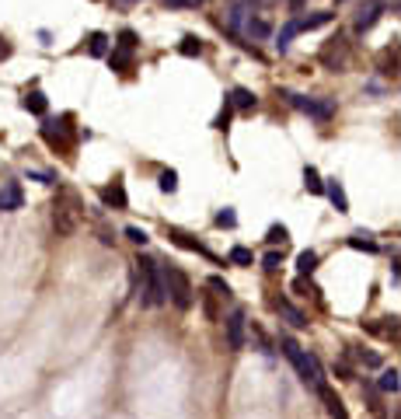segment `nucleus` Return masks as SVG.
<instances>
[{
	"label": "nucleus",
	"instance_id": "6ab92c4d",
	"mask_svg": "<svg viewBox=\"0 0 401 419\" xmlns=\"http://www.w3.org/2000/svg\"><path fill=\"white\" fill-rule=\"evenodd\" d=\"M297 269H300V273H304V276H311V273H314V269H318V251H300V255H297Z\"/></svg>",
	"mask_w": 401,
	"mask_h": 419
},
{
	"label": "nucleus",
	"instance_id": "e433bc0d",
	"mask_svg": "<svg viewBox=\"0 0 401 419\" xmlns=\"http://www.w3.org/2000/svg\"><path fill=\"white\" fill-rule=\"evenodd\" d=\"M167 7H199L202 0H164Z\"/></svg>",
	"mask_w": 401,
	"mask_h": 419
},
{
	"label": "nucleus",
	"instance_id": "72a5a7b5",
	"mask_svg": "<svg viewBox=\"0 0 401 419\" xmlns=\"http://www.w3.org/2000/svg\"><path fill=\"white\" fill-rule=\"evenodd\" d=\"M286 241V227L276 224V227H269V245H282Z\"/></svg>",
	"mask_w": 401,
	"mask_h": 419
},
{
	"label": "nucleus",
	"instance_id": "b1692460",
	"mask_svg": "<svg viewBox=\"0 0 401 419\" xmlns=\"http://www.w3.org/2000/svg\"><path fill=\"white\" fill-rule=\"evenodd\" d=\"M171 241H175V245H182V249L199 251V255H209V249H206V245H199V241H192V238H185V234H178V231H171Z\"/></svg>",
	"mask_w": 401,
	"mask_h": 419
},
{
	"label": "nucleus",
	"instance_id": "f257e3e1",
	"mask_svg": "<svg viewBox=\"0 0 401 419\" xmlns=\"http://www.w3.org/2000/svg\"><path fill=\"white\" fill-rule=\"evenodd\" d=\"M136 266H140V300H143L147 308H160V304L167 300V293H164V276H160V266L154 262V259H140Z\"/></svg>",
	"mask_w": 401,
	"mask_h": 419
},
{
	"label": "nucleus",
	"instance_id": "f03ea898",
	"mask_svg": "<svg viewBox=\"0 0 401 419\" xmlns=\"http://www.w3.org/2000/svg\"><path fill=\"white\" fill-rule=\"evenodd\" d=\"M160 276H164V293H167V300L178 308V311H189L192 308V280L178 269V266H167V269H160Z\"/></svg>",
	"mask_w": 401,
	"mask_h": 419
},
{
	"label": "nucleus",
	"instance_id": "c9c22d12",
	"mask_svg": "<svg viewBox=\"0 0 401 419\" xmlns=\"http://www.w3.org/2000/svg\"><path fill=\"white\" fill-rule=\"evenodd\" d=\"M126 238H129V241H136V245H147V231H140V227H129V231H126Z\"/></svg>",
	"mask_w": 401,
	"mask_h": 419
},
{
	"label": "nucleus",
	"instance_id": "39448f33",
	"mask_svg": "<svg viewBox=\"0 0 401 419\" xmlns=\"http://www.w3.org/2000/svg\"><path fill=\"white\" fill-rule=\"evenodd\" d=\"M318 60L328 67V70H346L349 67V42L342 39V36H335V39H328L324 45H321V53H318Z\"/></svg>",
	"mask_w": 401,
	"mask_h": 419
},
{
	"label": "nucleus",
	"instance_id": "9d476101",
	"mask_svg": "<svg viewBox=\"0 0 401 419\" xmlns=\"http://www.w3.org/2000/svg\"><path fill=\"white\" fill-rule=\"evenodd\" d=\"M42 136H45L53 147H70V119H60L56 129H53V126H42Z\"/></svg>",
	"mask_w": 401,
	"mask_h": 419
},
{
	"label": "nucleus",
	"instance_id": "dca6fc26",
	"mask_svg": "<svg viewBox=\"0 0 401 419\" xmlns=\"http://www.w3.org/2000/svg\"><path fill=\"white\" fill-rule=\"evenodd\" d=\"M227 102H231L234 109H241V112H248V109H255V105H258V98H255V94H251L248 87H234Z\"/></svg>",
	"mask_w": 401,
	"mask_h": 419
},
{
	"label": "nucleus",
	"instance_id": "f3484780",
	"mask_svg": "<svg viewBox=\"0 0 401 419\" xmlns=\"http://www.w3.org/2000/svg\"><path fill=\"white\" fill-rule=\"evenodd\" d=\"M32 116H45V109H49V102H45V94L42 91H32V94H25V102H21Z\"/></svg>",
	"mask_w": 401,
	"mask_h": 419
},
{
	"label": "nucleus",
	"instance_id": "0eeeda50",
	"mask_svg": "<svg viewBox=\"0 0 401 419\" xmlns=\"http://www.w3.org/2000/svg\"><path fill=\"white\" fill-rule=\"evenodd\" d=\"M25 207V192H21V185L18 182H7V185H0V213H14V210Z\"/></svg>",
	"mask_w": 401,
	"mask_h": 419
},
{
	"label": "nucleus",
	"instance_id": "9b49d317",
	"mask_svg": "<svg viewBox=\"0 0 401 419\" xmlns=\"http://www.w3.org/2000/svg\"><path fill=\"white\" fill-rule=\"evenodd\" d=\"M318 395L324 398V406H328V416H331V419H349L346 406H342V398H339V395H331V388H328V384H318Z\"/></svg>",
	"mask_w": 401,
	"mask_h": 419
},
{
	"label": "nucleus",
	"instance_id": "c756f323",
	"mask_svg": "<svg viewBox=\"0 0 401 419\" xmlns=\"http://www.w3.org/2000/svg\"><path fill=\"white\" fill-rule=\"evenodd\" d=\"M216 224H220V227H238V217H234V210H220V213H216Z\"/></svg>",
	"mask_w": 401,
	"mask_h": 419
},
{
	"label": "nucleus",
	"instance_id": "ddd939ff",
	"mask_svg": "<svg viewBox=\"0 0 401 419\" xmlns=\"http://www.w3.org/2000/svg\"><path fill=\"white\" fill-rule=\"evenodd\" d=\"M276 308H280V315L293 325V329H304V325H307V315H304L300 308H293L290 300H276Z\"/></svg>",
	"mask_w": 401,
	"mask_h": 419
},
{
	"label": "nucleus",
	"instance_id": "7c9ffc66",
	"mask_svg": "<svg viewBox=\"0 0 401 419\" xmlns=\"http://www.w3.org/2000/svg\"><path fill=\"white\" fill-rule=\"evenodd\" d=\"M213 297H216V293H202V311H206L209 322H216V304H213Z\"/></svg>",
	"mask_w": 401,
	"mask_h": 419
},
{
	"label": "nucleus",
	"instance_id": "5701e85b",
	"mask_svg": "<svg viewBox=\"0 0 401 419\" xmlns=\"http://www.w3.org/2000/svg\"><path fill=\"white\" fill-rule=\"evenodd\" d=\"M304 182H307V189H311V192H314V196H321V192H324V185H321V175H318V168H304Z\"/></svg>",
	"mask_w": 401,
	"mask_h": 419
},
{
	"label": "nucleus",
	"instance_id": "7ed1b4c3",
	"mask_svg": "<svg viewBox=\"0 0 401 419\" xmlns=\"http://www.w3.org/2000/svg\"><path fill=\"white\" fill-rule=\"evenodd\" d=\"M280 346H282V353L290 357V364H293V371L300 374V381H304V384H314V388H318V384H324V381H321L318 364H314V360H311V357H307V353L300 349V342H297V339H290V335H282V339H280Z\"/></svg>",
	"mask_w": 401,
	"mask_h": 419
},
{
	"label": "nucleus",
	"instance_id": "2eb2a0df",
	"mask_svg": "<svg viewBox=\"0 0 401 419\" xmlns=\"http://www.w3.org/2000/svg\"><path fill=\"white\" fill-rule=\"evenodd\" d=\"M331 11H318V14H311V18H300L297 21V32H314V28H321V25H331Z\"/></svg>",
	"mask_w": 401,
	"mask_h": 419
},
{
	"label": "nucleus",
	"instance_id": "412c9836",
	"mask_svg": "<svg viewBox=\"0 0 401 419\" xmlns=\"http://www.w3.org/2000/svg\"><path fill=\"white\" fill-rule=\"evenodd\" d=\"M227 259H231L234 266H251V262H255V255H251V249H244V245H234V249L227 251Z\"/></svg>",
	"mask_w": 401,
	"mask_h": 419
},
{
	"label": "nucleus",
	"instance_id": "6e6552de",
	"mask_svg": "<svg viewBox=\"0 0 401 419\" xmlns=\"http://www.w3.org/2000/svg\"><path fill=\"white\" fill-rule=\"evenodd\" d=\"M227 346H231V353H238L244 349V311H231V318H227Z\"/></svg>",
	"mask_w": 401,
	"mask_h": 419
},
{
	"label": "nucleus",
	"instance_id": "cd10ccee",
	"mask_svg": "<svg viewBox=\"0 0 401 419\" xmlns=\"http://www.w3.org/2000/svg\"><path fill=\"white\" fill-rule=\"evenodd\" d=\"M178 49H182L185 56H199V53H202V42L189 36V39H182V45H178Z\"/></svg>",
	"mask_w": 401,
	"mask_h": 419
},
{
	"label": "nucleus",
	"instance_id": "a878e982",
	"mask_svg": "<svg viewBox=\"0 0 401 419\" xmlns=\"http://www.w3.org/2000/svg\"><path fill=\"white\" fill-rule=\"evenodd\" d=\"M136 32H133V28H122L119 32V49H126V53H136Z\"/></svg>",
	"mask_w": 401,
	"mask_h": 419
},
{
	"label": "nucleus",
	"instance_id": "c85d7f7f",
	"mask_svg": "<svg viewBox=\"0 0 401 419\" xmlns=\"http://www.w3.org/2000/svg\"><path fill=\"white\" fill-rule=\"evenodd\" d=\"M160 189L164 192H175L178 189V175L175 171H160Z\"/></svg>",
	"mask_w": 401,
	"mask_h": 419
},
{
	"label": "nucleus",
	"instance_id": "ea45409f",
	"mask_svg": "<svg viewBox=\"0 0 401 419\" xmlns=\"http://www.w3.org/2000/svg\"><path fill=\"white\" fill-rule=\"evenodd\" d=\"M116 4H140V0H116Z\"/></svg>",
	"mask_w": 401,
	"mask_h": 419
},
{
	"label": "nucleus",
	"instance_id": "58836bf2",
	"mask_svg": "<svg viewBox=\"0 0 401 419\" xmlns=\"http://www.w3.org/2000/svg\"><path fill=\"white\" fill-rule=\"evenodd\" d=\"M0 56H11V45H4V39H0Z\"/></svg>",
	"mask_w": 401,
	"mask_h": 419
},
{
	"label": "nucleus",
	"instance_id": "393cba45",
	"mask_svg": "<svg viewBox=\"0 0 401 419\" xmlns=\"http://www.w3.org/2000/svg\"><path fill=\"white\" fill-rule=\"evenodd\" d=\"M112 70H129V63H133V53H126V49H116L112 56Z\"/></svg>",
	"mask_w": 401,
	"mask_h": 419
},
{
	"label": "nucleus",
	"instance_id": "a19ab883",
	"mask_svg": "<svg viewBox=\"0 0 401 419\" xmlns=\"http://www.w3.org/2000/svg\"><path fill=\"white\" fill-rule=\"evenodd\" d=\"M339 4H346V0H339Z\"/></svg>",
	"mask_w": 401,
	"mask_h": 419
},
{
	"label": "nucleus",
	"instance_id": "a211bd4d",
	"mask_svg": "<svg viewBox=\"0 0 401 419\" xmlns=\"http://www.w3.org/2000/svg\"><path fill=\"white\" fill-rule=\"evenodd\" d=\"M101 200H105L109 207H119V210H126V203H129V200H126V189H122V182H116L112 189H105V192H101Z\"/></svg>",
	"mask_w": 401,
	"mask_h": 419
},
{
	"label": "nucleus",
	"instance_id": "4468645a",
	"mask_svg": "<svg viewBox=\"0 0 401 419\" xmlns=\"http://www.w3.org/2000/svg\"><path fill=\"white\" fill-rule=\"evenodd\" d=\"M244 32H248L251 39H269L273 25H269L265 18H255V14H248V21H244Z\"/></svg>",
	"mask_w": 401,
	"mask_h": 419
},
{
	"label": "nucleus",
	"instance_id": "1a4fd4ad",
	"mask_svg": "<svg viewBox=\"0 0 401 419\" xmlns=\"http://www.w3.org/2000/svg\"><path fill=\"white\" fill-rule=\"evenodd\" d=\"M380 11H384V4H380V0H370V4H363L360 14H356V21H353V28H356V32H370V28L377 25Z\"/></svg>",
	"mask_w": 401,
	"mask_h": 419
},
{
	"label": "nucleus",
	"instance_id": "4c0bfd02",
	"mask_svg": "<svg viewBox=\"0 0 401 419\" xmlns=\"http://www.w3.org/2000/svg\"><path fill=\"white\" fill-rule=\"evenodd\" d=\"M304 4H307V0H290V7H293V11H300Z\"/></svg>",
	"mask_w": 401,
	"mask_h": 419
},
{
	"label": "nucleus",
	"instance_id": "20e7f679",
	"mask_svg": "<svg viewBox=\"0 0 401 419\" xmlns=\"http://www.w3.org/2000/svg\"><path fill=\"white\" fill-rule=\"evenodd\" d=\"M77 200L70 196V192H63L56 203H53V231H56V238H70L74 231H77Z\"/></svg>",
	"mask_w": 401,
	"mask_h": 419
},
{
	"label": "nucleus",
	"instance_id": "aec40b11",
	"mask_svg": "<svg viewBox=\"0 0 401 419\" xmlns=\"http://www.w3.org/2000/svg\"><path fill=\"white\" fill-rule=\"evenodd\" d=\"M87 53H91V56H105V53H109V36H105V32H94V36L87 39Z\"/></svg>",
	"mask_w": 401,
	"mask_h": 419
},
{
	"label": "nucleus",
	"instance_id": "423d86ee",
	"mask_svg": "<svg viewBox=\"0 0 401 419\" xmlns=\"http://www.w3.org/2000/svg\"><path fill=\"white\" fill-rule=\"evenodd\" d=\"M290 102L300 109V112H307L311 119H318V123H328L331 119V105L328 102H314V98H297V94H290Z\"/></svg>",
	"mask_w": 401,
	"mask_h": 419
},
{
	"label": "nucleus",
	"instance_id": "f8f14e48",
	"mask_svg": "<svg viewBox=\"0 0 401 419\" xmlns=\"http://www.w3.org/2000/svg\"><path fill=\"white\" fill-rule=\"evenodd\" d=\"M324 196L335 203V210H339V213H349V200H346V189H342V182H339V178H331V182L324 185Z\"/></svg>",
	"mask_w": 401,
	"mask_h": 419
},
{
	"label": "nucleus",
	"instance_id": "473e14b6",
	"mask_svg": "<svg viewBox=\"0 0 401 419\" xmlns=\"http://www.w3.org/2000/svg\"><path fill=\"white\" fill-rule=\"evenodd\" d=\"M209 290H216V297H231V287L220 276H209Z\"/></svg>",
	"mask_w": 401,
	"mask_h": 419
},
{
	"label": "nucleus",
	"instance_id": "bb28decb",
	"mask_svg": "<svg viewBox=\"0 0 401 419\" xmlns=\"http://www.w3.org/2000/svg\"><path fill=\"white\" fill-rule=\"evenodd\" d=\"M293 36H297V21H290V25H286V28L280 32V42H276V49H280V53H286V45H290V39H293Z\"/></svg>",
	"mask_w": 401,
	"mask_h": 419
},
{
	"label": "nucleus",
	"instance_id": "2f4dec72",
	"mask_svg": "<svg viewBox=\"0 0 401 419\" xmlns=\"http://www.w3.org/2000/svg\"><path fill=\"white\" fill-rule=\"evenodd\" d=\"M349 245H353V249H363V251H377V245H373V241H366V234H353V238H349Z\"/></svg>",
	"mask_w": 401,
	"mask_h": 419
},
{
	"label": "nucleus",
	"instance_id": "4be33fe9",
	"mask_svg": "<svg viewBox=\"0 0 401 419\" xmlns=\"http://www.w3.org/2000/svg\"><path fill=\"white\" fill-rule=\"evenodd\" d=\"M377 384H380V391H388V395H398V371H395V367H391V371H384Z\"/></svg>",
	"mask_w": 401,
	"mask_h": 419
},
{
	"label": "nucleus",
	"instance_id": "f704fd0d",
	"mask_svg": "<svg viewBox=\"0 0 401 419\" xmlns=\"http://www.w3.org/2000/svg\"><path fill=\"white\" fill-rule=\"evenodd\" d=\"M262 262H265V269H269V273H276V269L282 266V255H280V251H269Z\"/></svg>",
	"mask_w": 401,
	"mask_h": 419
}]
</instances>
